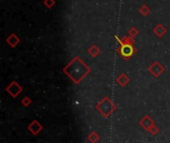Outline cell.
<instances>
[{"label": "cell", "mask_w": 170, "mask_h": 143, "mask_svg": "<svg viewBox=\"0 0 170 143\" xmlns=\"http://www.w3.org/2000/svg\"><path fill=\"white\" fill-rule=\"evenodd\" d=\"M97 108L100 111L102 114L105 115L106 117H108L109 114H111L114 109H116V106L113 104L112 101H111L108 97H105L103 100L98 104Z\"/></svg>", "instance_id": "1"}, {"label": "cell", "mask_w": 170, "mask_h": 143, "mask_svg": "<svg viewBox=\"0 0 170 143\" xmlns=\"http://www.w3.org/2000/svg\"><path fill=\"white\" fill-rule=\"evenodd\" d=\"M134 53L133 47L128 43H122V47H120V54L125 59H129L132 54Z\"/></svg>", "instance_id": "2"}, {"label": "cell", "mask_w": 170, "mask_h": 143, "mask_svg": "<svg viewBox=\"0 0 170 143\" xmlns=\"http://www.w3.org/2000/svg\"><path fill=\"white\" fill-rule=\"evenodd\" d=\"M139 124H140L144 129L149 130V129L152 127V126H153V120L148 116V115H145V116L139 121Z\"/></svg>", "instance_id": "3"}, {"label": "cell", "mask_w": 170, "mask_h": 143, "mask_svg": "<svg viewBox=\"0 0 170 143\" xmlns=\"http://www.w3.org/2000/svg\"><path fill=\"white\" fill-rule=\"evenodd\" d=\"M29 130L31 131V132L33 133V134H38V132H39V131H41L42 130V125L41 124H39L38 123L36 120L35 121H33L30 125H29Z\"/></svg>", "instance_id": "4"}, {"label": "cell", "mask_w": 170, "mask_h": 143, "mask_svg": "<svg viewBox=\"0 0 170 143\" xmlns=\"http://www.w3.org/2000/svg\"><path fill=\"white\" fill-rule=\"evenodd\" d=\"M150 71H151V73H153L155 76H158L163 72V68L158 63H155V65L153 66L152 68H150Z\"/></svg>", "instance_id": "5"}, {"label": "cell", "mask_w": 170, "mask_h": 143, "mask_svg": "<svg viewBox=\"0 0 170 143\" xmlns=\"http://www.w3.org/2000/svg\"><path fill=\"white\" fill-rule=\"evenodd\" d=\"M98 138H100V137H98V133H96V132H92V134L89 136V140H91L92 143H96L98 140Z\"/></svg>", "instance_id": "6"}, {"label": "cell", "mask_w": 170, "mask_h": 143, "mask_svg": "<svg viewBox=\"0 0 170 143\" xmlns=\"http://www.w3.org/2000/svg\"><path fill=\"white\" fill-rule=\"evenodd\" d=\"M22 103H23L25 106H28L29 104L31 103V101L29 100L28 97H25V98H23V100H22Z\"/></svg>", "instance_id": "7"}, {"label": "cell", "mask_w": 170, "mask_h": 143, "mask_svg": "<svg viewBox=\"0 0 170 143\" xmlns=\"http://www.w3.org/2000/svg\"><path fill=\"white\" fill-rule=\"evenodd\" d=\"M148 131H149V132H151V134H155V133L157 132V131H158V129H157V128L155 127L154 125H153L152 127H151V128H150V129H149Z\"/></svg>", "instance_id": "8"}, {"label": "cell", "mask_w": 170, "mask_h": 143, "mask_svg": "<svg viewBox=\"0 0 170 143\" xmlns=\"http://www.w3.org/2000/svg\"><path fill=\"white\" fill-rule=\"evenodd\" d=\"M136 33H138V31H135V32H134V30H132V31H131L130 34H131V35H133V34H136Z\"/></svg>", "instance_id": "9"}]
</instances>
